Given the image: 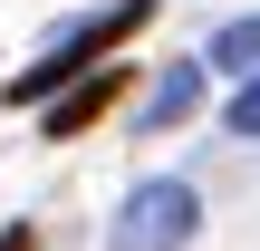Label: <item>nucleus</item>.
Listing matches in <instances>:
<instances>
[{
    "label": "nucleus",
    "instance_id": "nucleus-1",
    "mask_svg": "<svg viewBox=\"0 0 260 251\" xmlns=\"http://www.w3.org/2000/svg\"><path fill=\"white\" fill-rule=\"evenodd\" d=\"M145 19H154V0H116V10L77 19V29H68V39H48V48H39V68H19V77H10L0 97H10V106H48L58 87H77L87 68H106V58H116V48H125V39L145 29Z\"/></svg>",
    "mask_w": 260,
    "mask_h": 251
},
{
    "label": "nucleus",
    "instance_id": "nucleus-2",
    "mask_svg": "<svg viewBox=\"0 0 260 251\" xmlns=\"http://www.w3.org/2000/svg\"><path fill=\"white\" fill-rule=\"evenodd\" d=\"M193 232H203V193H193L183 174H154V184H135V193L116 203L106 251H183Z\"/></svg>",
    "mask_w": 260,
    "mask_h": 251
},
{
    "label": "nucleus",
    "instance_id": "nucleus-3",
    "mask_svg": "<svg viewBox=\"0 0 260 251\" xmlns=\"http://www.w3.org/2000/svg\"><path fill=\"white\" fill-rule=\"evenodd\" d=\"M125 87H135V68H116V58H106V68H87L77 87H58V97H48V145L87 135V126H96V116H106V106H116Z\"/></svg>",
    "mask_w": 260,
    "mask_h": 251
},
{
    "label": "nucleus",
    "instance_id": "nucleus-4",
    "mask_svg": "<svg viewBox=\"0 0 260 251\" xmlns=\"http://www.w3.org/2000/svg\"><path fill=\"white\" fill-rule=\"evenodd\" d=\"M193 106H203V58H183V68H164V77H154V97H145V116H135V126H145V135H164V126H183V116H193Z\"/></svg>",
    "mask_w": 260,
    "mask_h": 251
},
{
    "label": "nucleus",
    "instance_id": "nucleus-5",
    "mask_svg": "<svg viewBox=\"0 0 260 251\" xmlns=\"http://www.w3.org/2000/svg\"><path fill=\"white\" fill-rule=\"evenodd\" d=\"M203 68H222V77H260V19H222L212 48H203Z\"/></svg>",
    "mask_w": 260,
    "mask_h": 251
},
{
    "label": "nucleus",
    "instance_id": "nucleus-6",
    "mask_svg": "<svg viewBox=\"0 0 260 251\" xmlns=\"http://www.w3.org/2000/svg\"><path fill=\"white\" fill-rule=\"evenodd\" d=\"M222 126H232L241 145H260V77H241V87H232V106H222Z\"/></svg>",
    "mask_w": 260,
    "mask_h": 251
},
{
    "label": "nucleus",
    "instance_id": "nucleus-7",
    "mask_svg": "<svg viewBox=\"0 0 260 251\" xmlns=\"http://www.w3.org/2000/svg\"><path fill=\"white\" fill-rule=\"evenodd\" d=\"M0 251H39V232L29 222H0Z\"/></svg>",
    "mask_w": 260,
    "mask_h": 251
}]
</instances>
